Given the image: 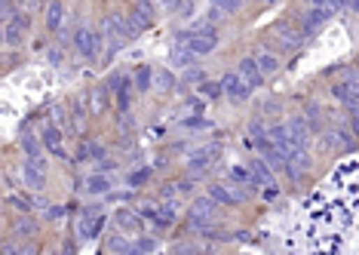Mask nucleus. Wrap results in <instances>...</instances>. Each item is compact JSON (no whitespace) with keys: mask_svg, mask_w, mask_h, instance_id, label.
<instances>
[{"mask_svg":"<svg viewBox=\"0 0 359 255\" xmlns=\"http://www.w3.org/2000/svg\"><path fill=\"white\" fill-rule=\"evenodd\" d=\"M111 221L120 234H145V215L138 210H132V206H120Z\"/></svg>","mask_w":359,"mask_h":255,"instance_id":"0eeeda50","label":"nucleus"},{"mask_svg":"<svg viewBox=\"0 0 359 255\" xmlns=\"http://www.w3.org/2000/svg\"><path fill=\"white\" fill-rule=\"evenodd\" d=\"M209 3H212L215 10H221L224 15H233L243 10V0H209Z\"/></svg>","mask_w":359,"mask_h":255,"instance_id":"2f4dec72","label":"nucleus"},{"mask_svg":"<svg viewBox=\"0 0 359 255\" xmlns=\"http://www.w3.org/2000/svg\"><path fill=\"white\" fill-rule=\"evenodd\" d=\"M37 234V219L31 212H22L19 219L13 221V237L15 240H28V237Z\"/></svg>","mask_w":359,"mask_h":255,"instance_id":"a211bd4d","label":"nucleus"},{"mask_svg":"<svg viewBox=\"0 0 359 255\" xmlns=\"http://www.w3.org/2000/svg\"><path fill=\"white\" fill-rule=\"evenodd\" d=\"M154 249H157V240H154V237L138 234V240H132V255H145V252H154Z\"/></svg>","mask_w":359,"mask_h":255,"instance_id":"7c9ffc66","label":"nucleus"},{"mask_svg":"<svg viewBox=\"0 0 359 255\" xmlns=\"http://www.w3.org/2000/svg\"><path fill=\"white\" fill-rule=\"evenodd\" d=\"M31 31V15L25 10H13L10 19L3 22V46H13V50H19L22 43H25Z\"/></svg>","mask_w":359,"mask_h":255,"instance_id":"f03ea898","label":"nucleus"},{"mask_svg":"<svg viewBox=\"0 0 359 255\" xmlns=\"http://www.w3.org/2000/svg\"><path fill=\"white\" fill-rule=\"evenodd\" d=\"M332 15H335L332 6H307V10H304V15H301V34H304V37L316 34V31L323 28L325 22L332 19Z\"/></svg>","mask_w":359,"mask_h":255,"instance_id":"9d476101","label":"nucleus"},{"mask_svg":"<svg viewBox=\"0 0 359 255\" xmlns=\"http://www.w3.org/2000/svg\"><path fill=\"white\" fill-rule=\"evenodd\" d=\"M10 206H13L15 212H31V210H34V203H31L28 194H13L10 197Z\"/></svg>","mask_w":359,"mask_h":255,"instance_id":"72a5a7b5","label":"nucleus"},{"mask_svg":"<svg viewBox=\"0 0 359 255\" xmlns=\"http://www.w3.org/2000/svg\"><path fill=\"white\" fill-rule=\"evenodd\" d=\"M237 71H240V77H243V80H246L252 89H261L264 83H268V77L258 71V65H255V59H252V56L240 59V68H237Z\"/></svg>","mask_w":359,"mask_h":255,"instance_id":"4468645a","label":"nucleus"},{"mask_svg":"<svg viewBox=\"0 0 359 255\" xmlns=\"http://www.w3.org/2000/svg\"><path fill=\"white\" fill-rule=\"evenodd\" d=\"M83 212H87V215H101V212H105V206H101V203H89Z\"/></svg>","mask_w":359,"mask_h":255,"instance_id":"a19ab883","label":"nucleus"},{"mask_svg":"<svg viewBox=\"0 0 359 255\" xmlns=\"http://www.w3.org/2000/svg\"><path fill=\"white\" fill-rule=\"evenodd\" d=\"M182 126H184V129H191V133H193V129H206V126H212V123L203 120L200 114H193V117H187V120L182 123Z\"/></svg>","mask_w":359,"mask_h":255,"instance_id":"c9c22d12","label":"nucleus"},{"mask_svg":"<svg viewBox=\"0 0 359 255\" xmlns=\"http://www.w3.org/2000/svg\"><path fill=\"white\" fill-rule=\"evenodd\" d=\"M304 120H307V126H310V133H323V108H319L316 102H307L304 105Z\"/></svg>","mask_w":359,"mask_h":255,"instance_id":"bb28decb","label":"nucleus"},{"mask_svg":"<svg viewBox=\"0 0 359 255\" xmlns=\"http://www.w3.org/2000/svg\"><path fill=\"white\" fill-rule=\"evenodd\" d=\"M154 83H157V89L169 92V89L175 87V74H173V71H160L157 77H154Z\"/></svg>","mask_w":359,"mask_h":255,"instance_id":"f704fd0d","label":"nucleus"},{"mask_svg":"<svg viewBox=\"0 0 359 255\" xmlns=\"http://www.w3.org/2000/svg\"><path fill=\"white\" fill-rule=\"evenodd\" d=\"M61 138H65V133H61V126H59V123H46V126H43V133H41L43 151H46V154H52V157L61 160V163H68V157H71V154L65 151V145H61Z\"/></svg>","mask_w":359,"mask_h":255,"instance_id":"6e6552de","label":"nucleus"},{"mask_svg":"<svg viewBox=\"0 0 359 255\" xmlns=\"http://www.w3.org/2000/svg\"><path fill=\"white\" fill-rule=\"evenodd\" d=\"M46 173H50V160L46 157H25V163H22V179H25L31 191L46 188Z\"/></svg>","mask_w":359,"mask_h":255,"instance_id":"423d86ee","label":"nucleus"},{"mask_svg":"<svg viewBox=\"0 0 359 255\" xmlns=\"http://www.w3.org/2000/svg\"><path fill=\"white\" fill-rule=\"evenodd\" d=\"M332 96L338 99V102H350V99H356V74H353V68L347 71V80L332 83Z\"/></svg>","mask_w":359,"mask_h":255,"instance_id":"6ab92c4d","label":"nucleus"},{"mask_svg":"<svg viewBox=\"0 0 359 255\" xmlns=\"http://www.w3.org/2000/svg\"><path fill=\"white\" fill-rule=\"evenodd\" d=\"M209 197H212L218 206H243L252 194H249L246 188H240V184H233V182H212L209 184Z\"/></svg>","mask_w":359,"mask_h":255,"instance_id":"7ed1b4c3","label":"nucleus"},{"mask_svg":"<svg viewBox=\"0 0 359 255\" xmlns=\"http://www.w3.org/2000/svg\"><path fill=\"white\" fill-rule=\"evenodd\" d=\"M228 182L240 184V188H246L249 194H255V182H252V175H249V166H230Z\"/></svg>","mask_w":359,"mask_h":255,"instance_id":"cd10ccee","label":"nucleus"},{"mask_svg":"<svg viewBox=\"0 0 359 255\" xmlns=\"http://www.w3.org/2000/svg\"><path fill=\"white\" fill-rule=\"evenodd\" d=\"M252 59H255V65H258V71H261L264 77H273V74L279 71V59L273 56V52H264V50H258Z\"/></svg>","mask_w":359,"mask_h":255,"instance_id":"b1692460","label":"nucleus"},{"mask_svg":"<svg viewBox=\"0 0 359 255\" xmlns=\"http://www.w3.org/2000/svg\"><path fill=\"white\" fill-rule=\"evenodd\" d=\"M187 111H191V114H203V111H206V105H203V99L193 96V99H187Z\"/></svg>","mask_w":359,"mask_h":255,"instance_id":"ea45409f","label":"nucleus"},{"mask_svg":"<svg viewBox=\"0 0 359 255\" xmlns=\"http://www.w3.org/2000/svg\"><path fill=\"white\" fill-rule=\"evenodd\" d=\"M147 182H151V169H147V166H145V169H132V173L126 175V184H129V188H132V191L145 188V184H147Z\"/></svg>","mask_w":359,"mask_h":255,"instance_id":"c85d7f7f","label":"nucleus"},{"mask_svg":"<svg viewBox=\"0 0 359 255\" xmlns=\"http://www.w3.org/2000/svg\"><path fill=\"white\" fill-rule=\"evenodd\" d=\"M221 92L230 99V102L240 105V102H246V99L252 96V87H249L243 77H240V71H228L221 77Z\"/></svg>","mask_w":359,"mask_h":255,"instance_id":"9b49d317","label":"nucleus"},{"mask_svg":"<svg viewBox=\"0 0 359 255\" xmlns=\"http://www.w3.org/2000/svg\"><path fill=\"white\" fill-rule=\"evenodd\" d=\"M191 215H200V219H215V215H218V203L209 194H203V197H197L191 203Z\"/></svg>","mask_w":359,"mask_h":255,"instance_id":"4be33fe9","label":"nucleus"},{"mask_svg":"<svg viewBox=\"0 0 359 255\" xmlns=\"http://www.w3.org/2000/svg\"><path fill=\"white\" fill-rule=\"evenodd\" d=\"M169 65H173V68H191V65H197V56L187 50L184 41H175L173 56H169Z\"/></svg>","mask_w":359,"mask_h":255,"instance_id":"aec40b11","label":"nucleus"},{"mask_svg":"<svg viewBox=\"0 0 359 255\" xmlns=\"http://www.w3.org/2000/svg\"><path fill=\"white\" fill-rule=\"evenodd\" d=\"M105 249H108V252H117V255H132V240H129V234H120V231H114V234L108 237Z\"/></svg>","mask_w":359,"mask_h":255,"instance_id":"a878e982","label":"nucleus"},{"mask_svg":"<svg viewBox=\"0 0 359 255\" xmlns=\"http://www.w3.org/2000/svg\"><path fill=\"white\" fill-rule=\"evenodd\" d=\"M0 46H3V22H0Z\"/></svg>","mask_w":359,"mask_h":255,"instance_id":"c03bdc74","label":"nucleus"},{"mask_svg":"<svg viewBox=\"0 0 359 255\" xmlns=\"http://www.w3.org/2000/svg\"><path fill=\"white\" fill-rule=\"evenodd\" d=\"M200 96L203 99H221L224 92H221V80H200Z\"/></svg>","mask_w":359,"mask_h":255,"instance_id":"c756f323","label":"nucleus"},{"mask_svg":"<svg viewBox=\"0 0 359 255\" xmlns=\"http://www.w3.org/2000/svg\"><path fill=\"white\" fill-rule=\"evenodd\" d=\"M98 34L105 37V41H120V43H126V41H129V34H126V13L108 10L105 15H101Z\"/></svg>","mask_w":359,"mask_h":255,"instance_id":"20e7f679","label":"nucleus"},{"mask_svg":"<svg viewBox=\"0 0 359 255\" xmlns=\"http://www.w3.org/2000/svg\"><path fill=\"white\" fill-rule=\"evenodd\" d=\"M273 41H277V46H279L283 52H298L307 37L301 34V28L288 25V22H279V25L273 28Z\"/></svg>","mask_w":359,"mask_h":255,"instance_id":"1a4fd4ad","label":"nucleus"},{"mask_svg":"<svg viewBox=\"0 0 359 255\" xmlns=\"http://www.w3.org/2000/svg\"><path fill=\"white\" fill-rule=\"evenodd\" d=\"M83 182H87L83 188H87L89 197H101V194H108V191L114 188V179L108 173H101V169H98V173H92V175H87Z\"/></svg>","mask_w":359,"mask_h":255,"instance_id":"2eb2a0df","label":"nucleus"},{"mask_svg":"<svg viewBox=\"0 0 359 255\" xmlns=\"http://www.w3.org/2000/svg\"><path fill=\"white\" fill-rule=\"evenodd\" d=\"M184 71H187V74H184V80H182V83H200V80H206V74H203L200 68H193V65H191V68H184Z\"/></svg>","mask_w":359,"mask_h":255,"instance_id":"4c0bfd02","label":"nucleus"},{"mask_svg":"<svg viewBox=\"0 0 359 255\" xmlns=\"http://www.w3.org/2000/svg\"><path fill=\"white\" fill-rule=\"evenodd\" d=\"M193 179H197V175H193V173L182 175V179L175 182V194H193V188H197V182H193Z\"/></svg>","mask_w":359,"mask_h":255,"instance_id":"473e14b6","label":"nucleus"},{"mask_svg":"<svg viewBox=\"0 0 359 255\" xmlns=\"http://www.w3.org/2000/svg\"><path fill=\"white\" fill-rule=\"evenodd\" d=\"M71 43H74V50L80 52V56L87 59V61H96V59L101 56V46H105V37L98 34V28L83 25V28H77V31H74Z\"/></svg>","mask_w":359,"mask_h":255,"instance_id":"f257e3e1","label":"nucleus"},{"mask_svg":"<svg viewBox=\"0 0 359 255\" xmlns=\"http://www.w3.org/2000/svg\"><path fill=\"white\" fill-rule=\"evenodd\" d=\"M108 108H111V92H108L105 87H96L89 92V117H105Z\"/></svg>","mask_w":359,"mask_h":255,"instance_id":"dca6fc26","label":"nucleus"},{"mask_svg":"<svg viewBox=\"0 0 359 255\" xmlns=\"http://www.w3.org/2000/svg\"><path fill=\"white\" fill-rule=\"evenodd\" d=\"M19 148L25 151V157H43V142H41L37 133H22Z\"/></svg>","mask_w":359,"mask_h":255,"instance_id":"393cba45","label":"nucleus"},{"mask_svg":"<svg viewBox=\"0 0 359 255\" xmlns=\"http://www.w3.org/2000/svg\"><path fill=\"white\" fill-rule=\"evenodd\" d=\"M249 175H252L255 188H268V184H277V175H273V169L264 163L261 157H252V160H249Z\"/></svg>","mask_w":359,"mask_h":255,"instance_id":"ddd939ff","label":"nucleus"},{"mask_svg":"<svg viewBox=\"0 0 359 255\" xmlns=\"http://www.w3.org/2000/svg\"><path fill=\"white\" fill-rule=\"evenodd\" d=\"M325 3H329L335 13H341V10H350V13H353V10H356V0H325Z\"/></svg>","mask_w":359,"mask_h":255,"instance_id":"e433bc0d","label":"nucleus"},{"mask_svg":"<svg viewBox=\"0 0 359 255\" xmlns=\"http://www.w3.org/2000/svg\"><path fill=\"white\" fill-rule=\"evenodd\" d=\"M105 89L111 92L114 99H117V96H129V92H132V77H129V74H120V71H117V74L108 77Z\"/></svg>","mask_w":359,"mask_h":255,"instance_id":"412c9836","label":"nucleus"},{"mask_svg":"<svg viewBox=\"0 0 359 255\" xmlns=\"http://www.w3.org/2000/svg\"><path fill=\"white\" fill-rule=\"evenodd\" d=\"M304 3H307V6H329L325 0H304Z\"/></svg>","mask_w":359,"mask_h":255,"instance_id":"37998d69","label":"nucleus"},{"mask_svg":"<svg viewBox=\"0 0 359 255\" xmlns=\"http://www.w3.org/2000/svg\"><path fill=\"white\" fill-rule=\"evenodd\" d=\"M218 154H221V148L218 145H203V148H193L191 154H187V160H184V166H187V173H193V175H206L209 173V166L218 160Z\"/></svg>","mask_w":359,"mask_h":255,"instance_id":"39448f33","label":"nucleus"},{"mask_svg":"<svg viewBox=\"0 0 359 255\" xmlns=\"http://www.w3.org/2000/svg\"><path fill=\"white\" fill-rule=\"evenodd\" d=\"M151 87H154V68L151 65L135 68V74H132V89L135 92H151Z\"/></svg>","mask_w":359,"mask_h":255,"instance_id":"5701e85b","label":"nucleus"},{"mask_svg":"<svg viewBox=\"0 0 359 255\" xmlns=\"http://www.w3.org/2000/svg\"><path fill=\"white\" fill-rule=\"evenodd\" d=\"M184 6V0H160V10H166V13H178Z\"/></svg>","mask_w":359,"mask_h":255,"instance_id":"58836bf2","label":"nucleus"},{"mask_svg":"<svg viewBox=\"0 0 359 255\" xmlns=\"http://www.w3.org/2000/svg\"><path fill=\"white\" fill-rule=\"evenodd\" d=\"M52 117H56V123H68V117H65V111H61V108L52 111Z\"/></svg>","mask_w":359,"mask_h":255,"instance_id":"79ce46f5","label":"nucleus"},{"mask_svg":"<svg viewBox=\"0 0 359 255\" xmlns=\"http://www.w3.org/2000/svg\"><path fill=\"white\" fill-rule=\"evenodd\" d=\"M286 133H288V142H292V145H298V148H310V138H314V133H310L304 114H292V117H288Z\"/></svg>","mask_w":359,"mask_h":255,"instance_id":"f8f14e48","label":"nucleus"},{"mask_svg":"<svg viewBox=\"0 0 359 255\" xmlns=\"http://www.w3.org/2000/svg\"><path fill=\"white\" fill-rule=\"evenodd\" d=\"M65 13H68V6L61 3V0H52V3L46 6V31L59 34L61 25H65Z\"/></svg>","mask_w":359,"mask_h":255,"instance_id":"f3484780","label":"nucleus"}]
</instances>
